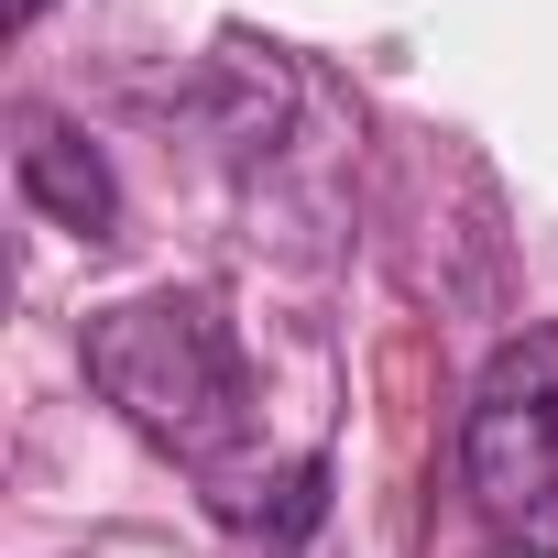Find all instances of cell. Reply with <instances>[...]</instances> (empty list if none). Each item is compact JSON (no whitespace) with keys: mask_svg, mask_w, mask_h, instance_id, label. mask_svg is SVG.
<instances>
[{"mask_svg":"<svg viewBox=\"0 0 558 558\" xmlns=\"http://www.w3.org/2000/svg\"><path fill=\"white\" fill-rule=\"evenodd\" d=\"M12 175H23V197H34L56 230H77V241H110V230H121V175H110V154H99L77 121H56V110H23Z\"/></svg>","mask_w":558,"mask_h":558,"instance_id":"3","label":"cell"},{"mask_svg":"<svg viewBox=\"0 0 558 558\" xmlns=\"http://www.w3.org/2000/svg\"><path fill=\"white\" fill-rule=\"evenodd\" d=\"M219 514L263 547H307L329 525V460H286L274 482H241V493H219Z\"/></svg>","mask_w":558,"mask_h":558,"instance_id":"4","label":"cell"},{"mask_svg":"<svg viewBox=\"0 0 558 558\" xmlns=\"http://www.w3.org/2000/svg\"><path fill=\"white\" fill-rule=\"evenodd\" d=\"M460 493L514 558H558V329H525L482 362L460 405Z\"/></svg>","mask_w":558,"mask_h":558,"instance_id":"2","label":"cell"},{"mask_svg":"<svg viewBox=\"0 0 558 558\" xmlns=\"http://www.w3.org/2000/svg\"><path fill=\"white\" fill-rule=\"evenodd\" d=\"M88 384L175 460H219L241 427V340L208 296H132L88 318Z\"/></svg>","mask_w":558,"mask_h":558,"instance_id":"1","label":"cell"},{"mask_svg":"<svg viewBox=\"0 0 558 558\" xmlns=\"http://www.w3.org/2000/svg\"><path fill=\"white\" fill-rule=\"evenodd\" d=\"M34 12H56V0H12V23H34Z\"/></svg>","mask_w":558,"mask_h":558,"instance_id":"5","label":"cell"}]
</instances>
